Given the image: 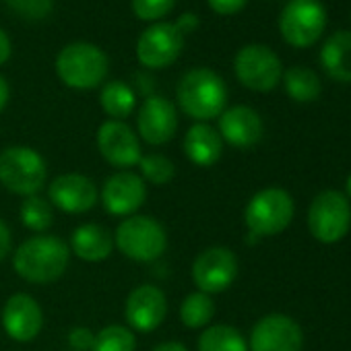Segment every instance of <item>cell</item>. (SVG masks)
Returning a JSON list of instances; mask_svg holds the SVG:
<instances>
[{
	"label": "cell",
	"mask_w": 351,
	"mask_h": 351,
	"mask_svg": "<svg viewBox=\"0 0 351 351\" xmlns=\"http://www.w3.org/2000/svg\"><path fill=\"white\" fill-rule=\"evenodd\" d=\"M71 261V248L56 236H34L25 240L13 256L15 273L38 285L58 281Z\"/></svg>",
	"instance_id": "cell-1"
},
{
	"label": "cell",
	"mask_w": 351,
	"mask_h": 351,
	"mask_svg": "<svg viewBox=\"0 0 351 351\" xmlns=\"http://www.w3.org/2000/svg\"><path fill=\"white\" fill-rule=\"evenodd\" d=\"M178 104L197 122L219 118L228 104L226 81L211 69H191L176 89Z\"/></svg>",
	"instance_id": "cell-2"
},
{
	"label": "cell",
	"mask_w": 351,
	"mask_h": 351,
	"mask_svg": "<svg viewBox=\"0 0 351 351\" xmlns=\"http://www.w3.org/2000/svg\"><path fill=\"white\" fill-rule=\"evenodd\" d=\"M110 60L101 48L89 42H73L56 56V75L71 89H95L104 83Z\"/></svg>",
	"instance_id": "cell-3"
},
{
	"label": "cell",
	"mask_w": 351,
	"mask_h": 351,
	"mask_svg": "<svg viewBox=\"0 0 351 351\" xmlns=\"http://www.w3.org/2000/svg\"><path fill=\"white\" fill-rule=\"evenodd\" d=\"M48 180L46 159L32 147L15 145L0 153V184L7 191L34 197L38 195Z\"/></svg>",
	"instance_id": "cell-4"
},
{
	"label": "cell",
	"mask_w": 351,
	"mask_h": 351,
	"mask_svg": "<svg viewBox=\"0 0 351 351\" xmlns=\"http://www.w3.org/2000/svg\"><path fill=\"white\" fill-rule=\"evenodd\" d=\"M114 244L124 256L138 263H151L165 252L167 234L157 219L149 215H132L118 226Z\"/></svg>",
	"instance_id": "cell-5"
},
{
	"label": "cell",
	"mask_w": 351,
	"mask_h": 351,
	"mask_svg": "<svg viewBox=\"0 0 351 351\" xmlns=\"http://www.w3.org/2000/svg\"><path fill=\"white\" fill-rule=\"evenodd\" d=\"M293 199L283 189H265L256 193L244 211V221L250 234L258 238L277 236L293 219Z\"/></svg>",
	"instance_id": "cell-6"
},
{
	"label": "cell",
	"mask_w": 351,
	"mask_h": 351,
	"mask_svg": "<svg viewBox=\"0 0 351 351\" xmlns=\"http://www.w3.org/2000/svg\"><path fill=\"white\" fill-rule=\"evenodd\" d=\"M326 21L320 0H289L279 17V32L289 46L310 48L322 38Z\"/></svg>",
	"instance_id": "cell-7"
},
{
	"label": "cell",
	"mask_w": 351,
	"mask_h": 351,
	"mask_svg": "<svg viewBox=\"0 0 351 351\" xmlns=\"http://www.w3.org/2000/svg\"><path fill=\"white\" fill-rule=\"evenodd\" d=\"M351 228V205L339 191H324L314 197L308 209V230L322 244H335Z\"/></svg>",
	"instance_id": "cell-8"
},
{
	"label": "cell",
	"mask_w": 351,
	"mask_h": 351,
	"mask_svg": "<svg viewBox=\"0 0 351 351\" xmlns=\"http://www.w3.org/2000/svg\"><path fill=\"white\" fill-rule=\"evenodd\" d=\"M234 71L246 89L258 93L273 91L283 77L279 56L263 44H248L238 50L234 58Z\"/></svg>",
	"instance_id": "cell-9"
},
{
	"label": "cell",
	"mask_w": 351,
	"mask_h": 351,
	"mask_svg": "<svg viewBox=\"0 0 351 351\" xmlns=\"http://www.w3.org/2000/svg\"><path fill=\"white\" fill-rule=\"evenodd\" d=\"M184 50V36L173 23H153L136 42V58L145 69H165L178 60Z\"/></svg>",
	"instance_id": "cell-10"
},
{
	"label": "cell",
	"mask_w": 351,
	"mask_h": 351,
	"mask_svg": "<svg viewBox=\"0 0 351 351\" xmlns=\"http://www.w3.org/2000/svg\"><path fill=\"white\" fill-rule=\"evenodd\" d=\"M238 277V258L226 246L203 250L193 265V279L203 293H221Z\"/></svg>",
	"instance_id": "cell-11"
},
{
	"label": "cell",
	"mask_w": 351,
	"mask_h": 351,
	"mask_svg": "<svg viewBox=\"0 0 351 351\" xmlns=\"http://www.w3.org/2000/svg\"><path fill=\"white\" fill-rule=\"evenodd\" d=\"M147 199V184L138 173L122 169L106 180L101 205L114 217H132Z\"/></svg>",
	"instance_id": "cell-12"
},
{
	"label": "cell",
	"mask_w": 351,
	"mask_h": 351,
	"mask_svg": "<svg viewBox=\"0 0 351 351\" xmlns=\"http://www.w3.org/2000/svg\"><path fill=\"white\" fill-rule=\"evenodd\" d=\"M304 332L285 314L263 316L250 332V351H302Z\"/></svg>",
	"instance_id": "cell-13"
},
{
	"label": "cell",
	"mask_w": 351,
	"mask_h": 351,
	"mask_svg": "<svg viewBox=\"0 0 351 351\" xmlns=\"http://www.w3.org/2000/svg\"><path fill=\"white\" fill-rule=\"evenodd\" d=\"M97 149L110 165L120 169L138 165L143 157L134 130L120 120H108L97 128Z\"/></svg>",
	"instance_id": "cell-14"
},
{
	"label": "cell",
	"mask_w": 351,
	"mask_h": 351,
	"mask_svg": "<svg viewBox=\"0 0 351 351\" xmlns=\"http://www.w3.org/2000/svg\"><path fill=\"white\" fill-rule=\"evenodd\" d=\"M136 128L145 143L155 147L165 145L167 141L173 138L176 130H178V112H176V106L161 95H149L138 110Z\"/></svg>",
	"instance_id": "cell-15"
},
{
	"label": "cell",
	"mask_w": 351,
	"mask_h": 351,
	"mask_svg": "<svg viewBox=\"0 0 351 351\" xmlns=\"http://www.w3.org/2000/svg\"><path fill=\"white\" fill-rule=\"evenodd\" d=\"M124 314H126V322L130 330L151 332L163 322L167 314L165 293L157 285H151V283L138 285L130 291Z\"/></svg>",
	"instance_id": "cell-16"
},
{
	"label": "cell",
	"mask_w": 351,
	"mask_h": 351,
	"mask_svg": "<svg viewBox=\"0 0 351 351\" xmlns=\"http://www.w3.org/2000/svg\"><path fill=\"white\" fill-rule=\"evenodd\" d=\"M50 201L64 213H85L95 207L99 199V191L95 182L83 173H62L52 180L48 189Z\"/></svg>",
	"instance_id": "cell-17"
},
{
	"label": "cell",
	"mask_w": 351,
	"mask_h": 351,
	"mask_svg": "<svg viewBox=\"0 0 351 351\" xmlns=\"http://www.w3.org/2000/svg\"><path fill=\"white\" fill-rule=\"evenodd\" d=\"M44 326V312L40 304L29 293H13L3 308V328L5 332L19 341H34Z\"/></svg>",
	"instance_id": "cell-18"
},
{
	"label": "cell",
	"mask_w": 351,
	"mask_h": 351,
	"mask_svg": "<svg viewBox=\"0 0 351 351\" xmlns=\"http://www.w3.org/2000/svg\"><path fill=\"white\" fill-rule=\"evenodd\" d=\"M217 132L221 141L230 143L232 147L250 149L263 138L265 126L258 112H254L248 106H234L223 110V114L219 116Z\"/></svg>",
	"instance_id": "cell-19"
},
{
	"label": "cell",
	"mask_w": 351,
	"mask_h": 351,
	"mask_svg": "<svg viewBox=\"0 0 351 351\" xmlns=\"http://www.w3.org/2000/svg\"><path fill=\"white\" fill-rule=\"evenodd\" d=\"M184 153L199 167H211L223 153V141L219 132L207 122H197L184 136Z\"/></svg>",
	"instance_id": "cell-20"
},
{
	"label": "cell",
	"mask_w": 351,
	"mask_h": 351,
	"mask_svg": "<svg viewBox=\"0 0 351 351\" xmlns=\"http://www.w3.org/2000/svg\"><path fill=\"white\" fill-rule=\"evenodd\" d=\"M71 250L87 263H99L114 250V236L97 223H83L71 236Z\"/></svg>",
	"instance_id": "cell-21"
},
{
	"label": "cell",
	"mask_w": 351,
	"mask_h": 351,
	"mask_svg": "<svg viewBox=\"0 0 351 351\" xmlns=\"http://www.w3.org/2000/svg\"><path fill=\"white\" fill-rule=\"evenodd\" d=\"M320 64L330 79L351 83V32H337L322 44Z\"/></svg>",
	"instance_id": "cell-22"
},
{
	"label": "cell",
	"mask_w": 351,
	"mask_h": 351,
	"mask_svg": "<svg viewBox=\"0 0 351 351\" xmlns=\"http://www.w3.org/2000/svg\"><path fill=\"white\" fill-rule=\"evenodd\" d=\"M99 106L112 120H124L128 118L136 108V93L134 89L124 81H110L104 85L99 93Z\"/></svg>",
	"instance_id": "cell-23"
},
{
	"label": "cell",
	"mask_w": 351,
	"mask_h": 351,
	"mask_svg": "<svg viewBox=\"0 0 351 351\" xmlns=\"http://www.w3.org/2000/svg\"><path fill=\"white\" fill-rule=\"evenodd\" d=\"M281 79L285 85V93L298 104H310L322 93V83L318 75L306 66H291L283 73Z\"/></svg>",
	"instance_id": "cell-24"
},
{
	"label": "cell",
	"mask_w": 351,
	"mask_h": 351,
	"mask_svg": "<svg viewBox=\"0 0 351 351\" xmlns=\"http://www.w3.org/2000/svg\"><path fill=\"white\" fill-rule=\"evenodd\" d=\"M199 351H248L242 332L230 324H215L201 332L197 341Z\"/></svg>",
	"instance_id": "cell-25"
},
{
	"label": "cell",
	"mask_w": 351,
	"mask_h": 351,
	"mask_svg": "<svg viewBox=\"0 0 351 351\" xmlns=\"http://www.w3.org/2000/svg\"><path fill=\"white\" fill-rule=\"evenodd\" d=\"M215 316V302L209 293L195 291L180 306V320L189 328H203Z\"/></svg>",
	"instance_id": "cell-26"
},
{
	"label": "cell",
	"mask_w": 351,
	"mask_h": 351,
	"mask_svg": "<svg viewBox=\"0 0 351 351\" xmlns=\"http://www.w3.org/2000/svg\"><path fill=\"white\" fill-rule=\"evenodd\" d=\"M19 215H21V221L27 230L32 232H38V234H44L52 228L54 223V213H52V205L34 195V197H27L23 203H21V209H19Z\"/></svg>",
	"instance_id": "cell-27"
},
{
	"label": "cell",
	"mask_w": 351,
	"mask_h": 351,
	"mask_svg": "<svg viewBox=\"0 0 351 351\" xmlns=\"http://www.w3.org/2000/svg\"><path fill=\"white\" fill-rule=\"evenodd\" d=\"M136 349V339L134 332L128 326L120 324H110L95 332V341L91 351H134Z\"/></svg>",
	"instance_id": "cell-28"
},
{
	"label": "cell",
	"mask_w": 351,
	"mask_h": 351,
	"mask_svg": "<svg viewBox=\"0 0 351 351\" xmlns=\"http://www.w3.org/2000/svg\"><path fill=\"white\" fill-rule=\"evenodd\" d=\"M138 167H141V178L153 186H163L167 182L173 180L176 176V165L171 159H167L165 155H159V153H151V155H143L141 161H138Z\"/></svg>",
	"instance_id": "cell-29"
},
{
	"label": "cell",
	"mask_w": 351,
	"mask_h": 351,
	"mask_svg": "<svg viewBox=\"0 0 351 351\" xmlns=\"http://www.w3.org/2000/svg\"><path fill=\"white\" fill-rule=\"evenodd\" d=\"M5 3L15 15L27 21H42L54 9V0H5Z\"/></svg>",
	"instance_id": "cell-30"
},
{
	"label": "cell",
	"mask_w": 351,
	"mask_h": 351,
	"mask_svg": "<svg viewBox=\"0 0 351 351\" xmlns=\"http://www.w3.org/2000/svg\"><path fill=\"white\" fill-rule=\"evenodd\" d=\"M132 13L141 21H159L171 13L176 0H132Z\"/></svg>",
	"instance_id": "cell-31"
},
{
	"label": "cell",
	"mask_w": 351,
	"mask_h": 351,
	"mask_svg": "<svg viewBox=\"0 0 351 351\" xmlns=\"http://www.w3.org/2000/svg\"><path fill=\"white\" fill-rule=\"evenodd\" d=\"M93 341H95V332H91L87 326H75L69 332V345L75 351H91Z\"/></svg>",
	"instance_id": "cell-32"
},
{
	"label": "cell",
	"mask_w": 351,
	"mask_h": 351,
	"mask_svg": "<svg viewBox=\"0 0 351 351\" xmlns=\"http://www.w3.org/2000/svg\"><path fill=\"white\" fill-rule=\"evenodd\" d=\"M207 5L211 7L213 13L230 17V15H238L248 5V0H207Z\"/></svg>",
	"instance_id": "cell-33"
},
{
	"label": "cell",
	"mask_w": 351,
	"mask_h": 351,
	"mask_svg": "<svg viewBox=\"0 0 351 351\" xmlns=\"http://www.w3.org/2000/svg\"><path fill=\"white\" fill-rule=\"evenodd\" d=\"M176 29H178L182 36H186V34H193V32H197V27L201 25V19H199V15H195V13H182L178 19H176Z\"/></svg>",
	"instance_id": "cell-34"
},
{
	"label": "cell",
	"mask_w": 351,
	"mask_h": 351,
	"mask_svg": "<svg viewBox=\"0 0 351 351\" xmlns=\"http://www.w3.org/2000/svg\"><path fill=\"white\" fill-rule=\"evenodd\" d=\"M13 248V236H11V230L9 226L0 219V261H5V256L11 252Z\"/></svg>",
	"instance_id": "cell-35"
},
{
	"label": "cell",
	"mask_w": 351,
	"mask_h": 351,
	"mask_svg": "<svg viewBox=\"0 0 351 351\" xmlns=\"http://www.w3.org/2000/svg\"><path fill=\"white\" fill-rule=\"evenodd\" d=\"M11 52H13L11 40H9V36L3 29H0V66H3L11 58Z\"/></svg>",
	"instance_id": "cell-36"
},
{
	"label": "cell",
	"mask_w": 351,
	"mask_h": 351,
	"mask_svg": "<svg viewBox=\"0 0 351 351\" xmlns=\"http://www.w3.org/2000/svg\"><path fill=\"white\" fill-rule=\"evenodd\" d=\"M9 97H11V89H9V83L7 79L0 75V112H3L9 104Z\"/></svg>",
	"instance_id": "cell-37"
},
{
	"label": "cell",
	"mask_w": 351,
	"mask_h": 351,
	"mask_svg": "<svg viewBox=\"0 0 351 351\" xmlns=\"http://www.w3.org/2000/svg\"><path fill=\"white\" fill-rule=\"evenodd\" d=\"M153 351H189L186 345L178 343V341H165V343H159Z\"/></svg>",
	"instance_id": "cell-38"
},
{
	"label": "cell",
	"mask_w": 351,
	"mask_h": 351,
	"mask_svg": "<svg viewBox=\"0 0 351 351\" xmlns=\"http://www.w3.org/2000/svg\"><path fill=\"white\" fill-rule=\"evenodd\" d=\"M347 195L351 197V176H349V178H347Z\"/></svg>",
	"instance_id": "cell-39"
}]
</instances>
